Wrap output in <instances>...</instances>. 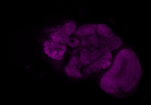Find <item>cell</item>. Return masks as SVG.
<instances>
[{
    "label": "cell",
    "instance_id": "obj_3",
    "mask_svg": "<svg viewBox=\"0 0 151 105\" xmlns=\"http://www.w3.org/2000/svg\"><path fill=\"white\" fill-rule=\"evenodd\" d=\"M67 36H70L76 31V25L75 22L70 21L66 23L62 26Z\"/></svg>",
    "mask_w": 151,
    "mask_h": 105
},
{
    "label": "cell",
    "instance_id": "obj_1",
    "mask_svg": "<svg viewBox=\"0 0 151 105\" xmlns=\"http://www.w3.org/2000/svg\"><path fill=\"white\" fill-rule=\"evenodd\" d=\"M142 74L136 54L130 48H124L115 55L111 65L101 76L100 86L112 96L128 97L136 90Z\"/></svg>",
    "mask_w": 151,
    "mask_h": 105
},
{
    "label": "cell",
    "instance_id": "obj_2",
    "mask_svg": "<svg viewBox=\"0 0 151 105\" xmlns=\"http://www.w3.org/2000/svg\"><path fill=\"white\" fill-rule=\"evenodd\" d=\"M65 44L51 40L45 41L44 43V51L48 56L52 59L61 60L66 51Z\"/></svg>",
    "mask_w": 151,
    "mask_h": 105
}]
</instances>
